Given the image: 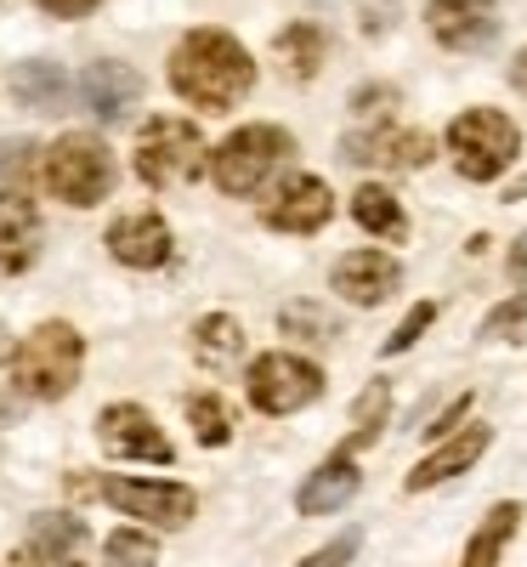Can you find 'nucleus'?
<instances>
[{
  "mask_svg": "<svg viewBox=\"0 0 527 567\" xmlns=\"http://www.w3.org/2000/svg\"><path fill=\"white\" fill-rule=\"evenodd\" d=\"M494 443V432L488 425H465V432H454V437H443L437 449H431L414 471H409V494H425V488H437V483H448V477H465V471L483 460V449Z\"/></svg>",
  "mask_w": 527,
  "mask_h": 567,
  "instance_id": "15",
  "label": "nucleus"
},
{
  "mask_svg": "<svg viewBox=\"0 0 527 567\" xmlns=\"http://www.w3.org/2000/svg\"><path fill=\"white\" fill-rule=\"evenodd\" d=\"M136 176L148 187H170V182H187L199 165H205V136L199 125L187 120H170V114H154L136 136Z\"/></svg>",
  "mask_w": 527,
  "mask_h": 567,
  "instance_id": "7",
  "label": "nucleus"
},
{
  "mask_svg": "<svg viewBox=\"0 0 527 567\" xmlns=\"http://www.w3.org/2000/svg\"><path fill=\"white\" fill-rule=\"evenodd\" d=\"M97 443L114 460H142V465H170L176 460V443L159 432L154 414L142 403H108L97 414Z\"/></svg>",
  "mask_w": 527,
  "mask_h": 567,
  "instance_id": "9",
  "label": "nucleus"
},
{
  "mask_svg": "<svg viewBox=\"0 0 527 567\" xmlns=\"http://www.w3.org/2000/svg\"><path fill=\"white\" fill-rule=\"evenodd\" d=\"M329 216H334V194H329V182H318V176H283L278 194L261 210V221L272 233H318Z\"/></svg>",
  "mask_w": 527,
  "mask_h": 567,
  "instance_id": "12",
  "label": "nucleus"
},
{
  "mask_svg": "<svg viewBox=\"0 0 527 567\" xmlns=\"http://www.w3.org/2000/svg\"><path fill=\"white\" fill-rule=\"evenodd\" d=\"M521 323H527V290H521V296H510L505 307H494V312L483 318V341H499V336H521Z\"/></svg>",
  "mask_w": 527,
  "mask_h": 567,
  "instance_id": "32",
  "label": "nucleus"
},
{
  "mask_svg": "<svg viewBox=\"0 0 527 567\" xmlns=\"http://www.w3.org/2000/svg\"><path fill=\"white\" fill-rule=\"evenodd\" d=\"M278 329L290 341H307V347H329L334 336H341V318H334L329 307H318V301H290L278 312Z\"/></svg>",
  "mask_w": 527,
  "mask_h": 567,
  "instance_id": "25",
  "label": "nucleus"
},
{
  "mask_svg": "<svg viewBox=\"0 0 527 567\" xmlns=\"http://www.w3.org/2000/svg\"><path fill=\"white\" fill-rule=\"evenodd\" d=\"M40 176H45V187L63 199V205H103L108 194H114V154L103 148L97 136H85V131H69L52 154L40 159Z\"/></svg>",
  "mask_w": 527,
  "mask_h": 567,
  "instance_id": "4",
  "label": "nucleus"
},
{
  "mask_svg": "<svg viewBox=\"0 0 527 567\" xmlns=\"http://www.w3.org/2000/svg\"><path fill=\"white\" fill-rule=\"evenodd\" d=\"M142 103V80L131 63H91L85 69V109L97 114L103 125L131 120V109Z\"/></svg>",
  "mask_w": 527,
  "mask_h": 567,
  "instance_id": "16",
  "label": "nucleus"
},
{
  "mask_svg": "<svg viewBox=\"0 0 527 567\" xmlns=\"http://www.w3.org/2000/svg\"><path fill=\"white\" fill-rule=\"evenodd\" d=\"M187 425H194V437L205 449L232 443V414H227V403L216 392H187Z\"/></svg>",
  "mask_w": 527,
  "mask_h": 567,
  "instance_id": "27",
  "label": "nucleus"
},
{
  "mask_svg": "<svg viewBox=\"0 0 527 567\" xmlns=\"http://www.w3.org/2000/svg\"><path fill=\"white\" fill-rule=\"evenodd\" d=\"M392 109H397V91H392V85H363V91H352V114L369 120V125H392Z\"/></svg>",
  "mask_w": 527,
  "mask_h": 567,
  "instance_id": "31",
  "label": "nucleus"
},
{
  "mask_svg": "<svg viewBox=\"0 0 527 567\" xmlns=\"http://www.w3.org/2000/svg\"><path fill=\"white\" fill-rule=\"evenodd\" d=\"M40 12H52V18H85L91 7H97V0H34Z\"/></svg>",
  "mask_w": 527,
  "mask_h": 567,
  "instance_id": "35",
  "label": "nucleus"
},
{
  "mask_svg": "<svg viewBox=\"0 0 527 567\" xmlns=\"http://www.w3.org/2000/svg\"><path fill=\"white\" fill-rule=\"evenodd\" d=\"M194 347H199V363H205V369H227L238 352H245V329H238L232 312H210V318H199V329H194Z\"/></svg>",
  "mask_w": 527,
  "mask_h": 567,
  "instance_id": "24",
  "label": "nucleus"
},
{
  "mask_svg": "<svg viewBox=\"0 0 527 567\" xmlns=\"http://www.w3.org/2000/svg\"><path fill=\"white\" fill-rule=\"evenodd\" d=\"M40 256V216L29 194H0V272H23Z\"/></svg>",
  "mask_w": 527,
  "mask_h": 567,
  "instance_id": "18",
  "label": "nucleus"
},
{
  "mask_svg": "<svg viewBox=\"0 0 527 567\" xmlns=\"http://www.w3.org/2000/svg\"><path fill=\"white\" fill-rule=\"evenodd\" d=\"M358 488H363V471H358L347 454H329V460L312 471V477L301 483L296 511H301V516H329V511L352 505V499H358Z\"/></svg>",
  "mask_w": 527,
  "mask_h": 567,
  "instance_id": "17",
  "label": "nucleus"
},
{
  "mask_svg": "<svg viewBox=\"0 0 527 567\" xmlns=\"http://www.w3.org/2000/svg\"><path fill=\"white\" fill-rule=\"evenodd\" d=\"M245 392L261 414H296L312 398H323V369L301 352H261L245 369Z\"/></svg>",
  "mask_w": 527,
  "mask_h": 567,
  "instance_id": "8",
  "label": "nucleus"
},
{
  "mask_svg": "<svg viewBox=\"0 0 527 567\" xmlns=\"http://www.w3.org/2000/svg\"><path fill=\"white\" fill-rule=\"evenodd\" d=\"M290 154H296V136L283 131V125H238L221 148H216L210 176H216L221 194L245 199V194L267 187L283 165H290Z\"/></svg>",
  "mask_w": 527,
  "mask_h": 567,
  "instance_id": "3",
  "label": "nucleus"
},
{
  "mask_svg": "<svg viewBox=\"0 0 527 567\" xmlns=\"http://www.w3.org/2000/svg\"><path fill=\"white\" fill-rule=\"evenodd\" d=\"M0 352H7V329H0Z\"/></svg>",
  "mask_w": 527,
  "mask_h": 567,
  "instance_id": "40",
  "label": "nucleus"
},
{
  "mask_svg": "<svg viewBox=\"0 0 527 567\" xmlns=\"http://www.w3.org/2000/svg\"><path fill=\"white\" fill-rule=\"evenodd\" d=\"M323 29L318 23H290L278 40H272V58H278V69L290 74V80H312L318 69H323Z\"/></svg>",
  "mask_w": 527,
  "mask_h": 567,
  "instance_id": "21",
  "label": "nucleus"
},
{
  "mask_svg": "<svg viewBox=\"0 0 527 567\" xmlns=\"http://www.w3.org/2000/svg\"><path fill=\"white\" fill-rule=\"evenodd\" d=\"M80 539H85V523H80L74 511H40L34 523H29V556H40V561L69 556Z\"/></svg>",
  "mask_w": 527,
  "mask_h": 567,
  "instance_id": "23",
  "label": "nucleus"
},
{
  "mask_svg": "<svg viewBox=\"0 0 527 567\" xmlns=\"http://www.w3.org/2000/svg\"><path fill=\"white\" fill-rule=\"evenodd\" d=\"M80 369H85V341H80V329L52 318V323H40L34 336L12 352V381L23 398H40V403H58L80 386Z\"/></svg>",
  "mask_w": 527,
  "mask_h": 567,
  "instance_id": "2",
  "label": "nucleus"
},
{
  "mask_svg": "<svg viewBox=\"0 0 527 567\" xmlns=\"http://www.w3.org/2000/svg\"><path fill=\"white\" fill-rule=\"evenodd\" d=\"M516 528H521V505H516V499H499V505L483 516V528L471 534L459 567H499V556H505V545H510Z\"/></svg>",
  "mask_w": 527,
  "mask_h": 567,
  "instance_id": "20",
  "label": "nucleus"
},
{
  "mask_svg": "<svg viewBox=\"0 0 527 567\" xmlns=\"http://www.w3.org/2000/svg\"><path fill=\"white\" fill-rule=\"evenodd\" d=\"M329 284H334V296L352 301V307H380L386 296H397L403 267L386 250H347L329 267Z\"/></svg>",
  "mask_w": 527,
  "mask_h": 567,
  "instance_id": "11",
  "label": "nucleus"
},
{
  "mask_svg": "<svg viewBox=\"0 0 527 567\" xmlns=\"http://www.w3.org/2000/svg\"><path fill=\"white\" fill-rule=\"evenodd\" d=\"M12 97H18L29 114H63V109H69V74H63L58 63L29 58V63L12 69Z\"/></svg>",
  "mask_w": 527,
  "mask_h": 567,
  "instance_id": "19",
  "label": "nucleus"
},
{
  "mask_svg": "<svg viewBox=\"0 0 527 567\" xmlns=\"http://www.w3.org/2000/svg\"><path fill=\"white\" fill-rule=\"evenodd\" d=\"M103 556H108V567H154L159 561V545H154V534L114 528L108 545H103Z\"/></svg>",
  "mask_w": 527,
  "mask_h": 567,
  "instance_id": "28",
  "label": "nucleus"
},
{
  "mask_svg": "<svg viewBox=\"0 0 527 567\" xmlns=\"http://www.w3.org/2000/svg\"><path fill=\"white\" fill-rule=\"evenodd\" d=\"M108 250H114V261H125V267L154 272V267L170 261V227H165L159 210H125V216H114V227H108Z\"/></svg>",
  "mask_w": 527,
  "mask_h": 567,
  "instance_id": "14",
  "label": "nucleus"
},
{
  "mask_svg": "<svg viewBox=\"0 0 527 567\" xmlns=\"http://www.w3.org/2000/svg\"><path fill=\"white\" fill-rule=\"evenodd\" d=\"M352 221L363 233H374V239H403V233H409L403 205L392 199V187H374V182H363L352 194Z\"/></svg>",
  "mask_w": 527,
  "mask_h": 567,
  "instance_id": "22",
  "label": "nucleus"
},
{
  "mask_svg": "<svg viewBox=\"0 0 527 567\" xmlns=\"http://www.w3.org/2000/svg\"><path fill=\"white\" fill-rule=\"evenodd\" d=\"M431 323H437V301H420V307H409V318L392 329V336H386V347H380V352H386V358H403L420 336H425V329Z\"/></svg>",
  "mask_w": 527,
  "mask_h": 567,
  "instance_id": "30",
  "label": "nucleus"
},
{
  "mask_svg": "<svg viewBox=\"0 0 527 567\" xmlns=\"http://www.w3.org/2000/svg\"><path fill=\"white\" fill-rule=\"evenodd\" d=\"M386 414H392V386L386 381H369L363 398H358V409H352V437L341 443V454L352 460L358 449H369L380 437V425H386Z\"/></svg>",
  "mask_w": 527,
  "mask_h": 567,
  "instance_id": "26",
  "label": "nucleus"
},
{
  "mask_svg": "<svg viewBox=\"0 0 527 567\" xmlns=\"http://www.w3.org/2000/svg\"><path fill=\"white\" fill-rule=\"evenodd\" d=\"M471 403H476L471 392H465V398H454V403H448V409H443L437 420H431V425H425V443H443V437H454V425H459V420L471 414Z\"/></svg>",
  "mask_w": 527,
  "mask_h": 567,
  "instance_id": "34",
  "label": "nucleus"
},
{
  "mask_svg": "<svg viewBox=\"0 0 527 567\" xmlns=\"http://www.w3.org/2000/svg\"><path fill=\"white\" fill-rule=\"evenodd\" d=\"M448 154H454V165H459L465 182H494L521 154V131L499 109H465L448 125Z\"/></svg>",
  "mask_w": 527,
  "mask_h": 567,
  "instance_id": "6",
  "label": "nucleus"
},
{
  "mask_svg": "<svg viewBox=\"0 0 527 567\" xmlns=\"http://www.w3.org/2000/svg\"><path fill=\"white\" fill-rule=\"evenodd\" d=\"M40 567H80L74 556H52V561H40Z\"/></svg>",
  "mask_w": 527,
  "mask_h": 567,
  "instance_id": "39",
  "label": "nucleus"
},
{
  "mask_svg": "<svg viewBox=\"0 0 527 567\" xmlns=\"http://www.w3.org/2000/svg\"><path fill=\"white\" fill-rule=\"evenodd\" d=\"M74 488L85 499H108L114 511L136 516V523H154V528H187L199 511L194 488L159 483V477H74Z\"/></svg>",
  "mask_w": 527,
  "mask_h": 567,
  "instance_id": "5",
  "label": "nucleus"
},
{
  "mask_svg": "<svg viewBox=\"0 0 527 567\" xmlns=\"http://www.w3.org/2000/svg\"><path fill=\"white\" fill-rule=\"evenodd\" d=\"M40 171V148L34 142H0V176H7V194H23V182Z\"/></svg>",
  "mask_w": 527,
  "mask_h": 567,
  "instance_id": "29",
  "label": "nucleus"
},
{
  "mask_svg": "<svg viewBox=\"0 0 527 567\" xmlns=\"http://www.w3.org/2000/svg\"><path fill=\"white\" fill-rule=\"evenodd\" d=\"M358 545H363V534L358 528H347V534H334L329 545H318L307 561H296V567H347L352 556H358Z\"/></svg>",
  "mask_w": 527,
  "mask_h": 567,
  "instance_id": "33",
  "label": "nucleus"
},
{
  "mask_svg": "<svg viewBox=\"0 0 527 567\" xmlns=\"http://www.w3.org/2000/svg\"><path fill=\"white\" fill-rule=\"evenodd\" d=\"M510 278H527V239L510 245Z\"/></svg>",
  "mask_w": 527,
  "mask_h": 567,
  "instance_id": "37",
  "label": "nucleus"
},
{
  "mask_svg": "<svg viewBox=\"0 0 527 567\" xmlns=\"http://www.w3.org/2000/svg\"><path fill=\"white\" fill-rule=\"evenodd\" d=\"M363 18H369V29H386V23L397 18V7H392V0H380V7H374V0H369V7H363Z\"/></svg>",
  "mask_w": 527,
  "mask_h": 567,
  "instance_id": "36",
  "label": "nucleus"
},
{
  "mask_svg": "<svg viewBox=\"0 0 527 567\" xmlns=\"http://www.w3.org/2000/svg\"><path fill=\"white\" fill-rule=\"evenodd\" d=\"M170 85L182 91L194 109H232L250 97L256 85V63L227 29H194L176 52H170Z\"/></svg>",
  "mask_w": 527,
  "mask_h": 567,
  "instance_id": "1",
  "label": "nucleus"
},
{
  "mask_svg": "<svg viewBox=\"0 0 527 567\" xmlns=\"http://www.w3.org/2000/svg\"><path fill=\"white\" fill-rule=\"evenodd\" d=\"M425 23L448 52H488L499 34L494 0H425Z\"/></svg>",
  "mask_w": 527,
  "mask_h": 567,
  "instance_id": "10",
  "label": "nucleus"
},
{
  "mask_svg": "<svg viewBox=\"0 0 527 567\" xmlns=\"http://www.w3.org/2000/svg\"><path fill=\"white\" fill-rule=\"evenodd\" d=\"M347 159H363V165H392V171H420L431 154V136L425 131H403V125H358L347 142Z\"/></svg>",
  "mask_w": 527,
  "mask_h": 567,
  "instance_id": "13",
  "label": "nucleus"
},
{
  "mask_svg": "<svg viewBox=\"0 0 527 567\" xmlns=\"http://www.w3.org/2000/svg\"><path fill=\"white\" fill-rule=\"evenodd\" d=\"M510 85H516V91H521V97H527V52H521V58L510 63Z\"/></svg>",
  "mask_w": 527,
  "mask_h": 567,
  "instance_id": "38",
  "label": "nucleus"
}]
</instances>
